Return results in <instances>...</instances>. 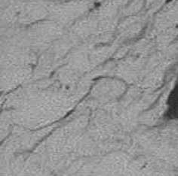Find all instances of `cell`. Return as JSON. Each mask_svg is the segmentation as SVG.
Here are the masks:
<instances>
[{
	"label": "cell",
	"mask_w": 178,
	"mask_h": 176,
	"mask_svg": "<svg viewBox=\"0 0 178 176\" xmlns=\"http://www.w3.org/2000/svg\"><path fill=\"white\" fill-rule=\"evenodd\" d=\"M178 116V84L175 86L168 96L167 117L176 118Z\"/></svg>",
	"instance_id": "obj_1"
}]
</instances>
